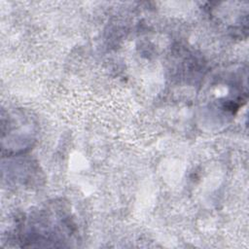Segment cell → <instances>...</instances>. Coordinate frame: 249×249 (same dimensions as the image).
<instances>
[{
  "mask_svg": "<svg viewBox=\"0 0 249 249\" xmlns=\"http://www.w3.org/2000/svg\"><path fill=\"white\" fill-rule=\"evenodd\" d=\"M19 238L29 246H66L76 233L71 213L58 203L41 208L23 219Z\"/></svg>",
  "mask_w": 249,
  "mask_h": 249,
  "instance_id": "1",
  "label": "cell"
}]
</instances>
